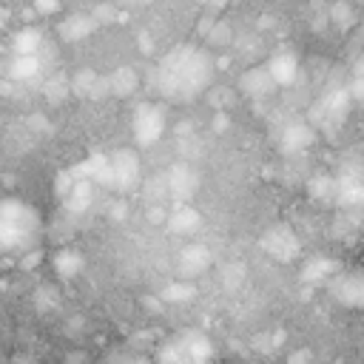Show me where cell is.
<instances>
[{
    "mask_svg": "<svg viewBox=\"0 0 364 364\" xmlns=\"http://www.w3.org/2000/svg\"><path fill=\"white\" fill-rule=\"evenodd\" d=\"M210 262H213V253H210L208 245H202V242H188V245L179 250V256H176V276L191 282V279H196L199 273H205V270L210 267Z\"/></svg>",
    "mask_w": 364,
    "mask_h": 364,
    "instance_id": "52a82bcc",
    "label": "cell"
},
{
    "mask_svg": "<svg viewBox=\"0 0 364 364\" xmlns=\"http://www.w3.org/2000/svg\"><path fill=\"white\" fill-rule=\"evenodd\" d=\"M205 40L210 43V46H228L230 40H233V28H230V23H225V20H213L210 23V28L205 31Z\"/></svg>",
    "mask_w": 364,
    "mask_h": 364,
    "instance_id": "d4e9b609",
    "label": "cell"
},
{
    "mask_svg": "<svg viewBox=\"0 0 364 364\" xmlns=\"http://www.w3.org/2000/svg\"><path fill=\"white\" fill-rule=\"evenodd\" d=\"M0 125H3V117H0Z\"/></svg>",
    "mask_w": 364,
    "mask_h": 364,
    "instance_id": "8d00e7d4",
    "label": "cell"
},
{
    "mask_svg": "<svg viewBox=\"0 0 364 364\" xmlns=\"http://www.w3.org/2000/svg\"><path fill=\"white\" fill-rule=\"evenodd\" d=\"M196 296V287L188 282V279H176V282H171V284H165L162 290H159V299L162 301H188V299H193Z\"/></svg>",
    "mask_w": 364,
    "mask_h": 364,
    "instance_id": "603a6c76",
    "label": "cell"
},
{
    "mask_svg": "<svg viewBox=\"0 0 364 364\" xmlns=\"http://www.w3.org/2000/svg\"><path fill=\"white\" fill-rule=\"evenodd\" d=\"M125 3H131V6H145V3H151V0H125Z\"/></svg>",
    "mask_w": 364,
    "mask_h": 364,
    "instance_id": "e575fe53",
    "label": "cell"
},
{
    "mask_svg": "<svg viewBox=\"0 0 364 364\" xmlns=\"http://www.w3.org/2000/svg\"><path fill=\"white\" fill-rule=\"evenodd\" d=\"M51 46L46 43L40 51H28V54H9V60H3L6 65V82L14 85H34L43 82L48 77V65H51Z\"/></svg>",
    "mask_w": 364,
    "mask_h": 364,
    "instance_id": "3957f363",
    "label": "cell"
},
{
    "mask_svg": "<svg viewBox=\"0 0 364 364\" xmlns=\"http://www.w3.org/2000/svg\"><path fill=\"white\" fill-rule=\"evenodd\" d=\"M97 26H100V23L94 20V14H88V11H74V14H68V17L60 23V37L68 40V43H77V40H85Z\"/></svg>",
    "mask_w": 364,
    "mask_h": 364,
    "instance_id": "9a60e30c",
    "label": "cell"
},
{
    "mask_svg": "<svg viewBox=\"0 0 364 364\" xmlns=\"http://www.w3.org/2000/svg\"><path fill=\"white\" fill-rule=\"evenodd\" d=\"M142 179V162L134 148H117L108 154V191L131 193Z\"/></svg>",
    "mask_w": 364,
    "mask_h": 364,
    "instance_id": "277c9868",
    "label": "cell"
},
{
    "mask_svg": "<svg viewBox=\"0 0 364 364\" xmlns=\"http://www.w3.org/2000/svg\"><path fill=\"white\" fill-rule=\"evenodd\" d=\"M330 293L347 307H364V276L361 273H336V276H330Z\"/></svg>",
    "mask_w": 364,
    "mask_h": 364,
    "instance_id": "9c48e42d",
    "label": "cell"
},
{
    "mask_svg": "<svg viewBox=\"0 0 364 364\" xmlns=\"http://www.w3.org/2000/svg\"><path fill=\"white\" fill-rule=\"evenodd\" d=\"M333 199L341 208H353L364 202V179L353 176V173H341L338 179H333Z\"/></svg>",
    "mask_w": 364,
    "mask_h": 364,
    "instance_id": "7c38bea8",
    "label": "cell"
},
{
    "mask_svg": "<svg viewBox=\"0 0 364 364\" xmlns=\"http://www.w3.org/2000/svg\"><path fill=\"white\" fill-rule=\"evenodd\" d=\"M239 88H242L247 97L262 100V97H267V94L276 91V82H273V77H270V71H267L264 65H256V68H250V71H245V74L239 77Z\"/></svg>",
    "mask_w": 364,
    "mask_h": 364,
    "instance_id": "4fadbf2b",
    "label": "cell"
},
{
    "mask_svg": "<svg viewBox=\"0 0 364 364\" xmlns=\"http://www.w3.org/2000/svg\"><path fill=\"white\" fill-rule=\"evenodd\" d=\"M228 125H230V119H228V114H225V111H219V114L213 117V131H219V134H222V131H225Z\"/></svg>",
    "mask_w": 364,
    "mask_h": 364,
    "instance_id": "4dcf8cb0",
    "label": "cell"
},
{
    "mask_svg": "<svg viewBox=\"0 0 364 364\" xmlns=\"http://www.w3.org/2000/svg\"><path fill=\"white\" fill-rule=\"evenodd\" d=\"M165 131V114L159 105H139L134 114V139L136 145H154Z\"/></svg>",
    "mask_w": 364,
    "mask_h": 364,
    "instance_id": "8992f818",
    "label": "cell"
},
{
    "mask_svg": "<svg viewBox=\"0 0 364 364\" xmlns=\"http://www.w3.org/2000/svg\"><path fill=\"white\" fill-rule=\"evenodd\" d=\"M313 139H316V131H313L310 122H290L282 134V142L290 151H304V148H310Z\"/></svg>",
    "mask_w": 364,
    "mask_h": 364,
    "instance_id": "ac0fdd59",
    "label": "cell"
},
{
    "mask_svg": "<svg viewBox=\"0 0 364 364\" xmlns=\"http://www.w3.org/2000/svg\"><path fill=\"white\" fill-rule=\"evenodd\" d=\"M31 3H34V9H37L40 14H57L63 0H31Z\"/></svg>",
    "mask_w": 364,
    "mask_h": 364,
    "instance_id": "4316f807",
    "label": "cell"
},
{
    "mask_svg": "<svg viewBox=\"0 0 364 364\" xmlns=\"http://www.w3.org/2000/svg\"><path fill=\"white\" fill-rule=\"evenodd\" d=\"M176 341H179L182 353L191 358V364H208V361H210V355H213V347H210V341H208L202 333H196V330H188V333H182Z\"/></svg>",
    "mask_w": 364,
    "mask_h": 364,
    "instance_id": "2e32d148",
    "label": "cell"
},
{
    "mask_svg": "<svg viewBox=\"0 0 364 364\" xmlns=\"http://www.w3.org/2000/svg\"><path fill=\"white\" fill-rule=\"evenodd\" d=\"M350 102H353V97H350L347 88L327 91L318 100V105H313V111H310V119L313 122L310 125H338V122H344V117L350 111Z\"/></svg>",
    "mask_w": 364,
    "mask_h": 364,
    "instance_id": "5b68a950",
    "label": "cell"
},
{
    "mask_svg": "<svg viewBox=\"0 0 364 364\" xmlns=\"http://www.w3.org/2000/svg\"><path fill=\"white\" fill-rule=\"evenodd\" d=\"M48 40H46V34H43V28H37V26H23L20 31H14L11 34V51L9 54H28V51H40L43 46H46Z\"/></svg>",
    "mask_w": 364,
    "mask_h": 364,
    "instance_id": "e0dca14e",
    "label": "cell"
},
{
    "mask_svg": "<svg viewBox=\"0 0 364 364\" xmlns=\"http://www.w3.org/2000/svg\"><path fill=\"white\" fill-rule=\"evenodd\" d=\"M210 77H213L210 54L193 46H176L159 60L156 88L168 100H191L208 88Z\"/></svg>",
    "mask_w": 364,
    "mask_h": 364,
    "instance_id": "6da1fadb",
    "label": "cell"
},
{
    "mask_svg": "<svg viewBox=\"0 0 364 364\" xmlns=\"http://www.w3.org/2000/svg\"><path fill=\"white\" fill-rule=\"evenodd\" d=\"M338 273V262L336 259H310L307 267L301 270V279L304 282H321V279H330Z\"/></svg>",
    "mask_w": 364,
    "mask_h": 364,
    "instance_id": "44dd1931",
    "label": "cell"
},
{
    "mask_svg": "<svg viewBox=\"0 0 364 364\" xmlns=\"http://www.w3.org/2000/svg\"><path fill=\"white\" fill-rule=\"evenodd\" d=\"M91 14L97 23H108V20H114V6H97Z\"/></svg>",
    "mask_w": 364,
    "mask_h": 364,
    "instance_id": "83f0119b",
    "label": "cell"
},
{
    "mask_svg": "<svg viewBox=\"0 0 364 364\" xmlns=\"http://www.w3.org/2000/svg\"><path fill=\"white\" fill-rule=\"evenodd\" d=\"M247 282V267L242 262H228V267L222 270V284L228 293H236L242 284Z\"/></svg>",
    "mask_w": 364,
    "mask_h": 364,
    "instance_id": "cb8c5ba5",
    "label": "cell"
},
{
    "mask_svg": "<svg viewBox=\"0 0 364 364\" xmlns=\"http://www.w3.org/2000/svg\"><path fill=\"white\" fill-rule=\"evenodd\" d=\"M262 247H264L273 259L290 262V259H296V253H299V239H296V233H293L287 225H276V228H270V230L264 233Z\"/></svg>",
    "mask_w": 364,
    "mask_h": 364,
    "instance_id": "ba28073f",
    "label": "cell"
},
{
    "mask_svg": "<svg viewBox=\"0 0 364 364\" xmlns=\"http://www.w3.org/2000/svg\"><path fill=\"white\" fill-rule=\"evenodd\" d=\"M122 364H151V361H148L145 355H131V358H125Z\"/></svg>",
    "mask_w": 364,
    "mask_h": 364,
    "instance_id": "d6a6232c",
    "label": "cell"
},
{
    "mask_svg": "<svg viewBox=\"0 0 364 364\" xmlns=\"http://www.w3.org/2000/svg\"><path fill=\"white\" fill-rule=\"evenodd\" d=\"M165 225H168V230L176 233V236H191V233H196V230L202 228V216H199V210L191 208L188 202H179V205L168 213Z\"/></svg>",
    "mask_w": 364,
    "mask_h": 364,
    "instance_id": "8fae6325",
    "label": "cell"
},
{
    "mask_svg": "<svg viewBox=\"0 0 364 364\" xmlns=\"http://www.w3.org/2000/svg\"><path fill=\"white\" fill-rule=\"evenodd\" d=\"M0 364H6V355H3V350H0Z\"/></svg>",
    "mask_w": 364,
    "mask_h": 364,
    "instance_id": "d590c367",
    "label": "cell"
},
{
    "mask_svg": "<svg viewBox=\"0 0 364 364\" xmlns=\"http://www.w3.org/2000/svg\"><path fill=\"white\" fill-rule=\"evenodd\" d=\"M310 196H316V199H330V196H333V179H327V176L310 179Z\"/></svg>",
    "mask_w": 364,
    "mask_h": 364,
    "instance_id": "484cf974",
    "label": "cell"
},
{
    "mask_svg": "<svg viewBox=\"0 0 364 364\" xmlns=\"http://www.w3.org/2000/svg\"><path fill=\"white\" fill-rule=\"evenodd\" d=\"M216 3H222V0H216Z\"/></svg>",
    "mask_w": 364,
    "mask_h": 364,
    "instance_id": "74e56055",
    "label": "cell"
},
{
    "mask_svg": "<svg viewBox=\"0 0 364 364\" xmlns=\"http://www.w3.org/2000/svg\"><path fill=\"white\" fill-rule=\"evenodd\" d=\"M196 185H199V179H196L193 168L185 165V162L171 165L168 173H165V191H168L176 202H188V199L196 193Z\"/></svg>",
    "mask_w": 364,
    "mask_h": 364,
    "instance_id": "30bf717a",
    "label": "cell"
},
{
    "mask_svg": "<svg viewBox=\"0 0 364 364\" xmlns=\"http://www.w3.org/2000/svg\"><path fill=\"white\" fill-rule=\"evenodd\" d=\"M136 71L131 68V65H122V68H117L111 77H108V91L114 94V97H131L134 91H136Z\"/></svg>",
    "mask_w": 364,
    "mask_h": 364,
    "instance_id": "d6986e66",
    "label": "cell"
},
{
    "mask_svg": "<svg viewBox=\"0 0 364 364\" xmlns=\"http://www.w3.org/2000/svg\"><path fill=\"white\" fill-rule=\"evenodd\" d=\"M287 364H313V353L310 350H296V353H290Z\"/></svg>",
    "mask_w": 364,
    "mask_h": 364,
    "instance_id": "f1b7e54d",
    "label": "cell"
},
{
    "mask_svg": "<svg viewBox=\"0 0 364 364\" xmlns=\"http://www.w3.org/2000/svg\"><path fill=\"white\" fill-rule=\"evenodd\" d=\"M327 20H330V26L347 31L355 23V11H353V6L347 0H336V3L327 6Z\"/></svg>",
    "mask_w": 364,
    "mask_h": 364,
    "instance_id": "7402d4cb",
    "label": "cell"
},
{
    "mask_svg": "<svg viewBox=\"0 0 364 364\" xmlns=\"http://www.w3.org/2000/svg\"><path fill=\"white\" fill-rule=\"evenodd\" d=\"M80 270H82V256H80L77 250L63 247V250L54 253V273H57L60 279H74Z\"/></svg>",
    "mask_w": 364,
    "mask_h": 364,
    "instance_id": "ffe728a7",
    "label": "cell"
},
{
    "mask_svg": "<svg viewBox=\"0 0 364 364\" xmlns=\"http://www.w3.org/2000/svg\"><path fill=\"white\" fill-rule=\"evenodd\" d=\"M264 68L270 71V77H273L276 85H293L296 77H299V60L290 51H276Z\"/></svg>",
    "mask_w": 364,
    "mask_h": 364,
    "instance_id": "5bb4252c",
    "label": "cell"
},
{
    "mask_svg": "<svg viewBox=\"0 0 364 364\" xmlns=\"http://www.w3.org/2000/svg\"><path fill=\"white\" fill-rule=\"evenodd\" d=\"M165 219H168V213H165L162 208H151V210H148V222H151V225H165Z\"/></svg>",
    "mask_w": 364,
    "mask_h": 364,
    "instance_id": "f546056e",
    "label": "cell"
},
{
    "mask_svg": "<svg viewBox=\"0 0 364 364\" xmlns=\"http://www.w3.org/2000/svg\"><path fill=\"white\" fill-rule=\"evenodd\" d=\"M63 364H88V361H85V355H82V353H71Z\"/></svg>",
    "mask_w": 364,
    "mask_h": 364,
    "instance_id": "1f68e13d",
    "label": "cell"
},
{
    "mask_svg": "<svg viewBox=\"0 0 364 364\" xmlns=\"http://www.w3.org/2000/svg\"><path fill=\"white\" fill-rule=\"evenodd\" d=\"M6 82V65H3V60H0V85Z\"/></svg>",
    "mask_w": 364,
    "mask_h": 364,
    "instance_id": "836d02e7",
    "label": "cell"
},
{
    "mask_svg": "<svg viewBox=\"0 0 364 364\" xmlns=\"http://www.w3.org/2000/svg\"><path fill=\"white\" fill-rule=\"evenodd\" d=\"M46 230L43 213L20 199V196H3L0 199V253L20 256L40 245Z\"/></svg>",
    "mask_w": 364,
    "mask_h": 364,
    "instance_id": "7a4b0ae2",
    "label": "cell"
}]
</instances>
